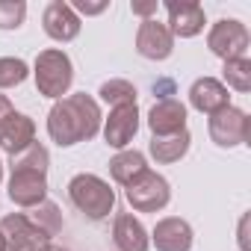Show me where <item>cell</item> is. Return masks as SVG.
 Segmentation results:
<instances>
[{
	"instance_id": "3957f363",
	"label": "cell",
	"mask_w": 251,
	"mask_h": 251,
	"mask_svg": "<svg viewBox=\"0 0 251 251\" xmlns=\"http://www.w3.org/2000/svg\"><path fill=\"white\" fill-rule=\"evenodd\" d=\"M68 198L71 204L92 222H100L112 213L115 207V192L109 189V183L98 175H77L68 183Z\"/></svg>"
},
{
	"instance_id": "83f0119b",
	"label": "cell",
	"mask_w": 251,
	"mask_h": 251,
	"mask_svg": "<svg viewBox=\"0 0 251 251\" xmlns=\"http://www.w3.org/2000/svg\"><path fill=\"white\" fill-rule=\"evenodd\" d=\"M245 225H248V216L242 219V225H239V248L242 251H248V239H245Z\"/></svg>"
},
{
	"instance_id": "2e32d148",
	"label": "cell",
	"mask_w": 251,
	"mask_h": 251,
	"mask_svg": "<svg viewBox=\"0 0 251 251\" xmlns=\"http://www.w3.org/2000/svg\"><path fill=\"white\" fill-rule=\"evenodd\" d=\"M189 103L198 109V112H219L225 106H230V95H227V86L216 77H198L189 89Z\"/></svg>"
},
{
	"instance_id": "8992f818",
	"label": "cell",
	"mask_w": 251,
	"mask_h": 251,
	"mask_svg": "<svg viewBox=\"0 0 251 251\" xmlns=\"http://www.w3.org/2000/svg\"><path fill=\"white\" fill-rule=\"evenodd\" d=\"M248 45H251V36H248V27L236 18H222L210 27L207 33V48L219 56V59H239L248 53Z\"/></svg>"
},
{
	"instance_id": "6da1fadb",
	"label": "cell",
	"mask_w": 251,
	"mask_h": 251,
	"mask_svg": "<svg viewBox=\"0 0 251 251\" xmlns=\"http://www.w3.org/2000/svg\"><path fill=\"white\" fill-rule=\"evenodd\" d=\"M103 124L100 106L92 95L77 92L68 98H59L48 112V133L59 148H71L77 142H89L98 136Z\"/></svg>"
},
{
	"instance_id": "f546056e",
	"label": "cell",
	"mask_w": 251,
	"mask_h": 251,
	"mask_svg": "<svg viewBox=\"0 0 251 251\" xmlns=\"http://www.w3.org/2000/svg\"><path fill=\"white\" fill-rule=\"evenodd\" d=\"M48 251H68V248H62V245H53V242H50V248H48Z\"/></svg>"
},
{
	"instance_id": "484cf974",
	"label": "cell",
	"mask_w": 251,
	"mask_h": 251,
	"mask_svg": "<svg viewBox=\"0 0 251 251\" xmlns=\"http://www.w3.org/2000/svg\"><path fill=\"white\" fill-rule=\"evenodd\" d=\"M157 6H160V3H157V0H133V3H130V9H133V15H142L145 21H148V18H151V15L157 12Z\"/></svg>"
},
{
	"instance_id": "5b68a950",
	"label": "cell",
	"mask_w": 251,
	"mask_h": 251,
	"mask_svg": "<svg viewBox=\"0 0 251 251\" xmlns=\"http://www.w3.org/2000/svg\"><path fill=\"white\" fill-rule=\"evenodd\" d=\"M124 198L127 204L136 210V213H157L169 204L172 198V189H169V180L157 172H142L136 180H130L124 186Z\"/></svg>"
},
{
	"instance_id": "ac0fdd59",
	"label": "cell",
	"mask_w": 251,
	"mask_h": 251,
	"mask_svg": "<svg viewBox=\"0 0 251 251\" xmlns=\"http://www.w3.org/2000/svg\"><path fill=\"white\" fill-rule=\"evenodd\" d=\"M142 172H148V160L142 151H121L109 160V175L115 183L121 186H127L130 180H136Z\"/></svg>"
},
{
	"instance_id": "7c38bea8",
	"label": "cell",
	"mask_w": 251,
	"mask_h": 251,
	"mask_svg": "<svg viewBox=\"0 0 251 251\" xmlns=\"http://www.w3.org/2000/svg\"><path fill=\"white\" fill-rule=\"evenodd\" d=\"M36 142V121L24 112H12L3 124H0V148L9 157H18Z\"/></svg>"
},
{
	"instance_id": "1f68e13d",
	"label": "cell",
	"mask_w": 251,
	"mask_h": 251,
	"mask_svg": "<svg viewBox=\"0 0 251 251\" xmlns=\"http://www.w3.org/2000/svg\"><path fill=\"white\" fill-rule=\"evenodd\" d=\"M0 251H6V248H3V236H0Z\"/></svg>"
},
{
	"instance_id": "30bf717a",
	"label": "cell",
	"mask_w": 251,
	"mask_h": 251,
	"mask_svg": "<svg viewBox=\"0 0 251 251\" xmlns=\"http://www.w3.org/2000/svg\"><path fill=\"white\" fill-rule=\"evenodd\" d=\"M166 12H169V33L172 36H180V39H192L204 30L207 18H204V9L195 0H166Z\"/></svg>"
},
{
	"instance_id": "9c48e42d",
	"label": "cell",
	"mask_w": 251,
	"mask_h": 251,
	"mask_svg": "<svg viewBox=\"0 0 251 251\" xmlns=\"http://www.w3.org/2000/svg\"><path fill=\"white\" fill-rule=\"evenodd\" d=\"M139 130V106L136 103H121L112 106L106 124H103V139L109 148H127Z\"/></svg>"
},
{
	"instance_id": "f1b7e54d",
	"label": "cell",
	"mask_w": 251,
	"mask_h": 251,
	"mask_svg": "<svg viewBox=\"0 0 251 251\" xmlns=\"http://www.w3.org/2000/svg\"><path fill=\"white\" fill-rule=\"evenodd\" d=\"M50 248V242H45V245H36V248H30V251H48Z\"/></svg>"
},
{
	"instance_id": "44dd1931",
	"label": "cell",
	"mask_w": 251,
	"mask_h": 251,
	"mask_svg": "<svg viewBox=\"0 0 251 251\" xmlns=\"http://www.w3.org/2000/svg\"><path fill=\"white\" fill-rule=\"evenodd\" d=\"M222 77L230 89L236 92H251V59L239 56V59H227L222 68Z\"/></svg>"
},
{
	"instance_id": "277c9868",
	"label": "cell",
	"mask_w": 251,
	"mask_h": 251,
	"mask_svg": "<svg viewBox=\"0 0 251 251\" xmlns=\"http://www.w3.org/2000/svg\"><path fill=\"white\" fill-rule=\"evenodd\" d=\"M36 89H39V95H45V98H62V95H68V89H71V83H74V65H71V59H68V53L65 50H56V48H50V50H42L39 56H36Z\"/></svg>"
},
{
	"instance_id": "5bb4252c",
	"label": "cell",
	"mask_w": 251,
	"mask_h": 251,
	"mask_svg": "<svg viewBox=\"0 0 251 251\" xmlns=\"http://www.w3.org/2000/svg\"><path fill=\"white\" fill-rule=\"evenodd\" d=\"M42 27L53 42H71V39L80 36V18L68 3H62V0H53V3L45 6Z\"/></svg>"
},
{
	"instance_id": "cb8c5ba5",
	"label": "cell",
	"mask_w": 251,
	"mask_h": 251,
	"mask_svg": "<svg viewBox=\"0 0 251 251\" xmlns=\"http://www.w3.org/2000/svg\"><path fill=\"white\" fill-rule=\"evenodd\" d=\"M27 18L24 0H0V30H18Z\"/></svg>"
},
{
	"instance_id": "52a82bcc",
	"label": "cell",
	"mask_w": 251,
	"mask_h": 251,
	"mask_svg": "<svg viewBox=\"0 0 251 251\" xmlns=\"http://www.w3.org/2000/svg\"><path fill=\"white\" fill-rule=\"evenodd\" d=\"M210 139L219 148H236L248 139V115L236 106H225L210 115Z\"/></svg>"
},
{
	"instance_id": "8fae6325",
	"label": "cell",
	"mask_w": 251,
	"mask_h": 251,
	"mask_svg": "<svg viewBox=\"0 0 251 251\" xmlns=\"http://www.w3.org/2000/svg\"><path fill=\"white\" fill-rule=\"evenodd\" d=\"M136 50L145 56V59H154V62H163L172 56L175 50V36L169 33L166 24H160L157 18H148L139 24V33H136Z\"/></svg>"
},
{
	"instance_id": "4fadbf2b",
	"label": "cell",
	"mask_w": 251,
	"mask_h": 251,
	"mask_svg": "<svg viewBox=\"0 0 251 251\" xmlns=\"http://www.w3.org/2000/svg\"><path fill=\"white\" fill-rule=\"evenodd\" d=\"M148 127L154 136H175L186 130V106L175 98H163L148 112Z\"/></svg>"
},
{
	"instance_id": "603a6c76",
	"label": "cell",
	"mask_w": 251,
	"mask_h": 251,
	"mask_svg": "<svg viewBox=\"0 0 251 251\" xmlns=\"http://www.w3.org/2000/svg\"><path fill=\"white\" fill-rule=\"evenodd\" d=\"M27 74H30V68H27L24 59H18V56H3L0 59V89L21 86L27 80Z\"/></svg>"
},
{
	"instance_id": "ba28073f",
	"label": "cell",
	"mask_w": 251,
	"mask_h": 251,
	"mask_svg": "<svg viewBox=\"0 0 251 251\" xmlns=\"http://www.w3.org/2000/svg\"><path fill=\"white\" fill-rule=\"evenodd\" d=\"M0 236H3V248L6 251H30L36 245L50 242L24 213H12L6 219H0Z\"/></svg>"
},
{
	"instance_id": "4dcf8cb0",
	"label": "cell",
	"mask_w": 251,
	"mask_h": 251,
	"mask_svg": "<svg viewBox=\"0 0 251 251\" xmlns=\"http://www.w3.org/2000/svg\"><path fill=\"white\" fill-rule=\"evenodd\" d=\"M0 180H3V163H0Z\"/></svg>"
},
{
	"instance_id": "d6986e66",
	"label": "cell",
	"mask_w": 251,
	"mask_h": 251,
	"mask_svg": "<svg viewBox=\"0 0 251 251\" xmlns=\"http://www.w3.org/2000/svg\"><path fill=\"white\" fill-rule=\"evenodd\" d=\"M189 142H192V136H189L186 130H183V133H175V136H154L151 145H148V151H151V157H154L157 163L172 166V163H177L180 157H186Z\"/></svg>"
},
{
	"instance_id": "4316f807",
	"label": "cell",
	"mask_w": 251,
	"mask_h": 251,
	"mask_svg": "<svg viewBox=\"0 0 251 251\" xmlns=\"http://www.w3.org/2000/svg\"><path fill=\"white\" fill-rule=\"evenodd\" d=\"M12 112H15V106H12V100H9L6 95H0V124H3V121H6V118L12 115Z\"/></svg>"
},
{
	"instance_id": "ffe728a7",
	"label": "cell",
	"mask_w": 251,
	"mask_h": 251,
	"mask_svg": "<svg viewBox=\"0 0 251 251\" xmlns=\"http://www.w3.org/2000/svg\"><path fill=\"white\" fill-rule=\"evenodd\" d=\"M27 219L50 239V236H56L59 230H62V213H59V207L53 204V201H42V204H36L30 213H27Z\"/></svg>"
},
{
	"instance_id": "7a4b0ae2",
	"label": "cell",
	"mask_w": 251,
	"mask_h": 251,
	"mask_svg": "<svg viewBox=\"0 0 251 251\" xmlns=\"http://www.w3.org/2000/svg\"><path fill=\"white\" fill-rule=\"evenodd\" d=\"M48 166H50V154L45 145L33 142L27 151H21L18 157L9 160V198L18 207L33 210L36 204L48 201Z\"/></svg>"
},
{
	"instance_id": "e0dca14e",
	"label": "cell",
	"mask_w": 251,
	"mask_h": 251,
	"mask_svg": "<svg viewBox=\"0 0 251 251\" xmlns=\"http://www.w3.org/2000/svg\"><path fill=\"white\" fill-rule=\"evenodd\" d=\"M112 242H115L118 251H148L151 236H148L145 225L136 216L118 213L115 216V225H112Z\"/></svg>"
},
{
	"instance_id": "7402d4cb",
	"label": "cell",
	"mask_w": 251,
	"mask_h": 251,
	"mask_svg": "<svg viewBox=\"0 0 251 251\" xmlns=\"http://www.w3.org/2000/svg\"><path fill=\"white\" fill-rule=\"evenodd\" d=\"M100 100L103 103H112V106H121V103H136V86L130 80H106L100 86Z\"/></svg>"
},
{
	"instance_id": "d4e9b609",
	"label": "cell",
	"mask_w": 251,
	"mask_h": 251,
	"mask_svg": "<svg viewBox=\"0 0 251 251\" xmlns=\"http://www.w3.org/2000/svg\"><path fill=\"white\" fill-rule=\"evenodd\" d=\"M71 9H77V12H83V15H100L109 3L106 0H98V3H89V0H74V3H68Z\"/></svg>"
},
{
	"instance_id": "9a60e30c",
	"label": "cell",
	"mask_w": 251,
	"mask_h": 251,
	"mask_svg": "<svg viewBox=\"0 0 251 251\" xmlns=\"http://www.w3.org/2000/svg\"><path fill=\"white\" fill-rule=\"evenodd\" d=\"M151 242L157 245V251H189L192 248V227H189V222H183L177 216H166L154 225Z\"/></svg>"
}]
</instances>
